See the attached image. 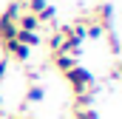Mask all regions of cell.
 Returning <instances> with one entry per match:
<instances>
[{
    "label": "cell",
    "instance_id": "obj_1",
    "mask_svg": "<svg viewBox=\"0 0 122 119\" xmlns=\"http://www.w3.org/2000/svg\"><path fill=\"white\" fill-rule=\"evenodd\" d=\"M62 77L68 79V85H71V91H74V96L88 94V91L94 88V74L88 71V68H82V65H74V68H71V71H65Z\"/></svg>",
    "mask_w": 122,
    "mask_h": 119
},
{
    "label": "cell",
    "instance_id": "obj_2",
    "mask_svg": "<svg viewBox=\"0 0 122 119\" xmlns=\"http://www.w3.org/2000/svg\"><path fill=\"white\" fill-rule=\"evenodd\" d=\"M3 45V54L6 60H14V62H26L31 57V48L29 45H23V43H17V40H9V43H0Z\"/></svg>",
    "mask_w": 122,
    "mask_h": 119
},
{
    "label": "cell",
    "instance_id": "obj_3",
    "mask_svg": "<svg viewBox=\"0 0 122 119\" xmlns=\"http://www.w3.org/2000/svg\"><path fill=\"white\" fill-rule=\"evenodd\" d=\"M51 62H54V68H57L60 74H65V71H71V68L77 65V57H74V54H62V51H57V54H51Z\"/></svg>",
    "mask_w": 122,
    "mask_h": 119
},
{
    "label": "cell",
    "instance_id": "obj_4",
    "mask_svg": "<svg viewBox=\"0 0 122 119\" xmlns=\"http://www.w3.org/2000/svg\"><path fill=\"white\" fill-rule=\"evenodd\" d=\"M17 29H23V31H37V29H40V20H37L34 14H29V11H23V14L17 17Z\"/></svg>",
    "mask_w": 122,
    "mask_h": 119
},
{
    "label": "cell",
    "instance_id": "obj_5",
    "mask_svg": "<svg viewBox=\"0 0 122 119\" xmlns=\"http://www.w3.org/2000/svg\"><path fill=\"white\" fill-rule=\"evenodd\" d=\"M43 96H46L43 85H29V91H26V105H37V102H43Z\"/></svg>",
    "mask_w": 122,
    "mask_h": 119
},
{
    "label": "cell",
    "instance_id": "obj_6",
    "mask_svg": "<svg viewBox=\"0 0 122 119\" xmlns=\"http://www.w3.org/2000/svg\"><path fill=\"white\" fill-rule=\"evenodd\" d=\"M17 43H23V45H29V48H34L37 43H40V37H37V31H17Z\"/></svg>",
    "mask_w": 122,
    "mask_h": 119
},
{
    "label": "cell",
    "instance_id": "obj_7",
    "mask_svg": "<svg viewBox=\"0 0 122 119\" xmlns=\"http://www.w3.org/2000/svg\"><path fill=\"white\" fill-rule=\"evenodd\" d=\"M46 6H48L46 0H26V3H23V11H29V14H34V17H37Z\"/></svg>",
    "mask_w": 122,
    "mask_h": 119
},
{
    "label": "cell",
    "instance_id": "obj_8",
    "mask_svg": "<svg viewBox=\"0 0 122 119\" xmlns=\"http://www.w3.org/2000/svg\"><path fill=\"white\" fill-rule=\"evenodd\" d=\"M37 20H40V23H54V20H57V9H54V6H46V9L37 14Z\"/></svg>",
    "mask_w": 122,
    "mask_h": 119
},
{
    "label": "cell",
    "instance_id": "obj_9",
    "mask_svg": "<svg viewBox=\"0 0 122 119\" xmlns=\"http://www.w3.org/2000/svg\"><path fill=\"white\" fill-rule=\"evenodd\" d=\"M74 119H99L94 108H74Z\"/></svg>",
    "mask_w": 122,
    "mask_h": 119
},
{
    "label": "cell",
    "instance_id": "obj_10",
    "mask_svg": "<svg viewBox=\"0 0 122 119\" xmlns=\"http://www.w3.org/2000/svg\"><path fill=\"white\" fill-rule=\"evenodd\" d=\"M94 102V94L88 91V94H80V96H74V108H91Z\"/></svg>",
    "mask_w": 122,
    "mask_h": 119
},
{
    "label": "cell",
    "instance_id": "obj_11",
    "mask_svg": "<svg viewBox=\"0 0 122 119\" xmlns=\"http://www.w3.org/2000/svg\"><path fill=\"white\" fill-rule=\"evenodd\" d=\"M48 48H51V54L62 51V34H60V31H54V34L48 37Z\"/></svg>",
    "mask_w": 122,
    "mask_h": 119
},
{
    "label": "cell",
    "instance_id": "obj_12",
    "mask_svg": "<svg viewBox=\"0 0 122 119\" xmlns=\"http://www.w3.org/2000/svg\"><path fill=\"white\" fill-rule=\"evenodd\" d=\"M6 62H9V60H0V82H3V77H6Z\"/></svg>",
    "mask_w": 122,
    "mask_h": 119
},
{
    "label": "cell",
    "instance_id": "obj_13",
    "mask_svg": "<svg viewBox=\"0 0 122 119\" xmlns=\"http://www.w3.org/2000/svg\"><path fill=\"white\" fill-rule=\"evenodd\" d=\"M9 119H34V116H23V114H11Z\"/></svg>",
    "mask_w": 122,
    "mask_h": 119
}]
</instances>
